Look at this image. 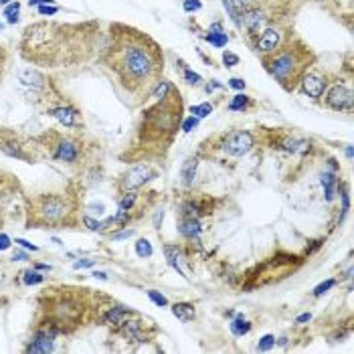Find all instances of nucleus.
<instances>
[{
	"mask_svg": "<svg viewBox=\"0 0 354 354\" xmlns=\"http://www.w3.org/2000/svg\"><path fill=\"white\" fill-rule=\"evenodd\" d=\"M6 2H8V0H0V4H6Z\"/></svg>",
	"mask_w": 354,
	"mask_h": 354,
	"instance_id": "4c0bfd02",
	"label": "nucleus"
},
{
	"mask_svg": "<svg viewBox=\"0 0 354 354\" xmlns=\"http://www.w3.org/2000/svg\"><path fill=\"white\" fill-rule=\"evenodd\" d=\"M263 12L277 22H286L290 24V20L299 12V8L308 2V0H255Z\"/></svg>",
	"mask_w": 354,
	"mask_h": 354,
	"instance_id": "423d86ee",
	"label": "nucleus"
},
{
	"mask_svg": "<svg viewBox=\"0 0 354 354\" xmlns=\"http://www.w3.org/2000/svg\"><path fill=\"white\" fill-rule=\"evenodd\" d=\"M55 142L49 144L53 146V158L63 162H77L81 154V142L71 138V136H59V134H49Z\"/></svg>",
	"mask_w": 354,
	"mask_h": 354,
	"instance_id": "1a4fd4ad",
	"label": "nucleus"
},
{
	"mask_svg": "<svg viewBox=\"0 0 354 354\" xmlns=\"http://www.w3.org/2000/svg\"><path fill=\"white\" fill-rule=\"evenodd\" d=\"M39 12H41V14H55V12H57V8H55V6H51V8H49V6H41V8H39Z\"/></svg>",
	"mask_w": 354,
	"mask_h": 354,
	"instance_id": "7c9ffc66",
	"label": "nucleus"
},
{
	"mask_svg": "<svg viewBox=\"0 0 354 354\" xmlns=\"http://www.w3.org/2000/svg\"><path fill=\"white\" fill-rule=\"evenodd\" d=\"M43 282V275L37 273V271H24V284L27 286H33V284H41Z\"/></svg>",
	"mask_w": 354,
	"mask_h": 354,
	"instance_id": "412c9836",
	"label": "nucleus"
},
{
	"mask_svg": "<svg viewBox=\"0 0 354 354\" xmlns=\"http://www.w3.org/2000/svg\"><path fill=\"white\" fill-rule=\"evenodd\" d=\"M10 247V239L6 235H0V251H4V249H8Z\"/></svg>",
	"mask_w": 354,
	"mask_h": 354,
	"instance_id": "c756f323",
	"label": "nucleus"
},
{
	"mask_svg": "<svg viewBox=\"0 0 354 354\" xmlns=\"http://www.w3.org/2000/svg\"><path fill=\"white\" fill-rule=\"evenodd\" d=\"M211 104H203V106H198V108H192V114H196L198 118H203V116H207V114H211Z\"/></svg>",
	"mask_w": 354,
	"mask_h": 354,
	"instance_id": "5701e85b",
	"label": "nucleus"
},
{
	"mask_svg": "<svg viewBox=\"0 0 354 354\" xmlns=\"http://www.w3.org/2000/svg\"><path fill=\"white\" fill-rule=\"evenodd\" d=\"M51 116L53 118H57L63 123V125H67V128H73V125H77V112L73 110V108H67V106H59V108H53L51 110Z\"/></svg>",
	"mask_w": 354,
	"mask_h": 354,
	"instance_id": "ddd939ff",
	"label": "nucleus"
},
{
	"mask_svg": "<svg viewBox=\"0 0 354 354\" xmlns=\"http://www.w3.org/2000/svg\"><path fill=\"white\" fill-rule=\"evenodd\" d=\"M198 8H200V2H198V0H188V2L184 4V10H188V12H190V10H198Z\"/></svg>",
	"mask_w": 354,
	"mask_h": 354,
	"instance_id": "cd10ccee",
	"label": "nucleus"
},
{
	"mask_svg": "<svg viewBox=\"0 0 354 354\" xmlns=\"http://www.w3.org/2000/svg\"><path fill=\"white\" fill-rule=\"evenodd\" d=\"M16 243H18V245H22V247H27V249L37 251V247H35V245H31V243H29V241H24V239H16Z\"/></svg>",
	"mask_w": 354,
	"mask_h": 354,
	"instance_id": "2f4dec72",
	"label": "nucleus"
},
{
	"mask_svg": "<svg viewBox=\"0 0 354 354\" xmlns=\"http://www.w3.org/2000/svg\"><path fill=\"white\" fill-rule=\"evenodd\" d=\"M299 85H301V91H304L308 97H312V99H320V97L324 95L326 87H328V81H326L324 75L314 73V71H308Z\"/></svg>",
	"mask_w": 354,
	"mask_h": 354,
	"instance_id": "f8f14e48",
	"label": "nucleus"
},
{
	"mask_svg": "<svg viewBox=\"0 0 354 354\" xmlns=\"http://www.w3.org/2000/svg\"><path fill=\"white\" fill-rule=\"evenodd\" d=\"M99 63L134 108L150 102L162 83L164 51L160 43L148 33L123 22L110 24Z\"/></svg>",
	"mask_w": 354,
	"mask_h": 354,
	"instance_id": "f257e3e1",
	"label": "nucleus"
},
{
	"mask_svg": "<svg viewBox=\"0 0 354 354\" xmlns=\"http://www.w3.org/2000/svg\"><path fill=\"white\" fill-rule=\"evenodd\" d=\"M326 106L336 112H352V91L350 87L338 83L328 89L326 93Z\"/></svg>",
	"mask_w": 354,
	"mask_h": 354,
	"instance_id": "9b49d317",
	"label": "nucleus"
},
{
	"mask_svg": "<svg viewBox=\"0 0 354 354\" xmlns=\"http://www.w3.org/2000/svg\"><path fill=\"white\" fill-rule=\"evenodd\" d=\"M172 312H174V316H176L178 320H182V322H190L194 318V308L190 304H176L172 308Z\"/></svg>",
	"mask_w": 354,
	"mask_h": 354,
	"instance_id": "4468645a",
	"label": "nucleus"
},
{
	"mask_svg": "<svg viewBox=\"0 0 354 354\" xmlns=\"http://www.w3.org/2000/svg\"><path fill=\"white\" fill-rule=\"evenodd\" d=\"M231 85L237 87V89H243V87H245V81H243V79H231Z\"/></svg>",
	"mask_w": 354,
	"mask_h": 354,
	"instance_id": "72a5a7b5",
	"label": "nucleus"
},
{
	"mask_svg": "<svg viewBox=\"0 0 354 354\" xmlns=\"http://www.w3.org/2000/svg\"><path fill=\"white\" fill-rule=\"evenodd\" d=\"M99 45V22H35L22 33L18 53L33 65L71 67L89 61Z\"/></svg>",
	"mask_w": 354,
	"mask_h": 354,
	"instance_id": "f03ea898",
	"label": "nucleus"
},
{
	"mask_svg": "<svg viewBox=\"0 0 354 354\" xmlns=\"http://www.w3.org/2000/svg\"><path fill=\"white\" fill-rule=\"evenodd\" d=\"M136 251H138L140 257H150V255H152V247H150V243H148L146 239H140V241L136 243Z\"/></svg>",
	"mask_w": 354,
	"mask_h": 354,
	"instance_id": "6ab92c4d",
	"label": "nucleus"
},
{
	"mask_svg": "<svg viewBox=\"0 0 354 354\" xmlns=\"http://www.w3.org/2000/svg\"><path fill=\"white\" fill-rule=\"evenodd\" d=\"M332 286H334V280H328L326 284H322V286H318V288L314 290V294H316V295H322V294H324V292H326V290H330Z\"/></svg>",
	"mask_w": 354,
	"mask_h": 354,
	"instance_id": "bb28decb",
	"label": "nucleus"
},
{
	"mask_svg": "<svg viewBox=\"0 0 354 354\" xmlns=\"http://www.w3.org/2000/svg\"><path fill=\"white\" fill-rule=\"evenodd\" d=\"M180 233L186 237H194L198 235V221L196 219H182V223H180Z\"/></svg>",
	"mask_w": 354,
	"mask_h": 354,
	"instance_id": "2eb2a0df",
	"label": "nucleus"
},
{
	"mask_svg": "<svg viewBox=\"0 0 354 354\" xmlns=\"http://www.w3.org/2000/svg\"><path fill=\"white\" fill-rule=\"evenodd\" d=\"M288 33H290V24H286V22H275V20H273V22L259 35V39L253 43V51H255L259 57L271 53V51L286 39Z\"/></svg>",
	"mask_w": 354,
	"mask_h": 354,
	"instance_id": "0eeeda50",
	"label": "nucleus"
},
{
	"mask_svg": "<svg viewBox=\"0 0 354 354\" xmlns=\"http://www.w3.org/2000/svg\"><path fill=\"white\" fill-rule=\"evenodd\" d=\"M91 263H93L91 259H87V261H77V263H75V267L79 269V267H87V265H91Z\"/></svg>",
	"mask_w": 354,
	"mask_h": 354,
	"instance_id": "f704fd0d",
	"label": "nucleus"
},
{
	"mask_svg": "<svg viewBox=\"0 0 354 354\" xmlns=\"http://www.w3.org/2000/svg\"><path fill=\"white\" fill-rule=\"evenodd\" d=\"M249 322H245L243 318H237L235 322L231 324V330H233V334H237V336H241V334H247L249 332Z\"/></svg>",
	"mask_w": 354,
	"mask_h": 354,
	"instance_id": "a211bd4d",
	"label": "nucleus"
},
{
	"mask_svg": "<svg viewBox=\"0 0 354 354\" xmlns=\"http://www.w3.org/2000/svg\"><path fill=\"white\" fill-rule=\"evenodd\" d=\"M223 61L227 63V67H233V65H237V63H239V57H237L235 53H229V51H227V53L223 55Z\"/></svg>",
	"mask_w": 354,
	"mask_h": 354,
	"instance_id": "a878e982",
	"label": "nucleus"
},
{
	"mask_svg": "<svg viewBox=\"0 0 354 354\" xmlns=\"http://www.w3.org/2000/svg\"><path fill=\"white\" fill-rule=\"evenodd\" d=\"M316 61L318 55L314 53V49L294 33H288L286 39L271 53L261 57L263 69L288 93H294L299 87L301 79L306 77L308 71L314 69Z\"/></svg>",
	"mask_w": 354,
	"mask_h": 354,
	"instance_id": "20e7f679",
	"label": "nucleus"
},
{
	"mask_svg": "<svg viewBox=\"0 0 354 354\" xmlns=\"http://www.w3.org/2000/svg\"><path fill=\"white\" fill-rule=\"evenodd\" d=\"M273 344H275V338H273V336H265V338L259 342V346H257V348H259V350H269Z\"/></svg>",
	"mask_w": 354,
	"mask_h": 354,
	"instance_id": "b1692460",
	"label": "nucleus"
},
{
	"mask_svg": "<svg viewBox=\"0 0 354 354\" xmlns=\"http://www.w3.org/2000/svg\"><path fill=\"white\" fill-rule=\"evenodd\" d=\"M184 75H186V79H188V83H198V81H200V77H198L196 73H192V71H188V69L184 71Z\"/></svg>",
	"mask_w": 354,
	"mask_h": 354,
	"instance_id": "c85d7f7f",
	"label": "nucleus"
},
{
	"mask_svg": "<svg viewBox=\"0 0 354 354\" xmlns=\"http://www.w3.org/2000/svg\"><path fill=\"white\" fill-rule=\"evenodd\" d=\"M150 99L138 128V148L140 154L160 156L168 150L182 123L184 102L170 81H162Z\"/></svg>",
	"mask_w": 354,
	"mask_h": 354,
	"instance_id": "7ed1b4c3",
	"label": "nucleus"
},
{
	"mask_svg": "<svg viewBox=\"0 0 354 354\" xmlns=\"http://www.w3.org/2000/svg\"><path fill=\"white\" fill-rule=\"evenodd\" d=\"M18 8H20V4H18V2H12V4L4 10V14L8 16L10 22H16V20H18Z\"/></svg>",
	"mask_w": 354,
	"mask_h": 354,
	"instance_id": "aec40b11",
	"label": "nucleus"
},
{
	"mask_svg": "<svg viewBox=\"0 0 354 354\" xmlns=\"http://www.w3.org/2000/svg\"><path fill=\"white\" fill-rule=\"evenodd\" d=\"M308 320H310V314H304V316L297 318V322H308Z\"/></svg>",
	"mask_w": 354,
	"mask_h": 354,
	"instance_id": "c9c22d12",
	"label": "nucleus"
},
{
	"mask_svg": "<svg viewBox=\"0 0 354 354\" xmlns=\"http://www.w3.org/2000/svg\"><path fill=\"white\" fill-rule=\"evenodd\" d=\"M156 176V172L148 166V164H140V166H134V168H130L123 176L119 178L118 186L121 192H128V190H136V188H140V186H144L150 178Z\"/></svg>",
	"mask_w": 354,
	"mask_h": 354,
	"instance_id": "9d476101",
	"label": "nucleus"
},
{
	"mask_svg": "<svg viewBox=\"0 0 354 354\" xmlns=\"http://www.w3.org/2000/svg\"><path fill=\"white\" fill-rule=\"evenodd\" d=\"M196 158H188L186 160V164H184V170H182V176H184V182L186 184H190L192 182V178H194V172H196Z\"/></svg>",
	"mask_w": 354,
	"mask_h": 354,
	"instance_id": "dca6fc26",
	"label": "nucleus"
},
{
	"mask_svg": "<svg viewBox=\"0 0 354 354\" xmlns=\"http://www.w3.org/2000/svg\"><path fill=\"white\" fill-rule=\"evenodd\" d=\"M14 259H20V261H22V259H27V255H24V253H16Z\"/></svg>",
	"mask_w": 354,
	"mask_h": 354,
	"instance_id": "e433bc0d",
	"label": "nucleus"
},
{
	"mask_svg": "<svg viewBox=\"0 0 354 354\" xmlns=\"http://www.w3.org/2000/svg\"><path fill=\"white\" fill-rule=\"evenodd\" d=\"M73 215H75V200L69 194H61V192L41 194L31 200L29 225L65 227V225H71Z\"/></svg>",
	"mask_w": 354,
	"mask_h": 354,
	"instance_id": "39448f33",
	"label": "nucleus"
},
{
	"mask_svg": "<svg viewBox=\"0 0 354 354\" xmlns=\"http://www.w3.org/2000/svg\"><path fill=\"white\" fill-rule=\"evenodd\" d=\"M192 125H196V119H194V118L186 119V121H184V132H190V128H192Z\"/></svg>",
	"mask_w": 354,
	"mask_h": 354,
	"instance_id": "473e14b6",
	"label": "nucleus"
},
{
	"mask_svg": "<svg viewBox=\"0 0 354 354\" xmlns=\"http://www.w3.org/2000/svg\"><path fill=\"white\" fill-rule=\"evenodd\" d=\"M8 65H10V55H8V49L4 45H0V83L8 71Z\"/></svg>",
	"mask_w": 354,
	"mask_h": 354,
	"instance_id": "f3484780",
	"label": "nucleus"
},
{
	"mask_svg": "<svg viewBox=\"0 0 354 354\" xmlns=\"http://www.w3.org/2000/svg\"><path fill=\"white\" fill-rule=\"evenodd\" d=\"M247 104H249V97H247V95H237L235 99L231 102L229 108H231V110H243Z\"/></svg>",
	"mask_w": 354,
	"mask_h": 354,
	"instance_id": "4be33fe9",
	"label": "nucleus"
},
{
	"mask_svg": "<svg viewBox=\"0 0 354 354\" xmlns=\"http://www.w3.org/2000/svg\"><path fill=\"white\" fill-rule=\"evenodd\" d=\"M223 152L229 154V156H245L253 146H255V136L247 130H235V132H229L225 138H223Z\"/></svg>",
	"mask_w": 354,
	"mask_h": 354,
	"instance_id": "6e6552de",
	"label": "nucleus"
},
{
	"mask_svg": "<svg viewBox=\"0 0 354 354\" xmlns=\"http://www.w3.org/2000/svg\"><path fill=\"white\" fill-rule=\"evenodd\" d=\"M148 295H150V299H152L154 304H158V306H166V304H168V299H166L164 295H160L158 292H148Z\"/></svg>",
	"mask_w": 354,
	"mask_h": 354,
	"instance_id": "393cba45",
	"label": "nucleus"
}]
</instances>
